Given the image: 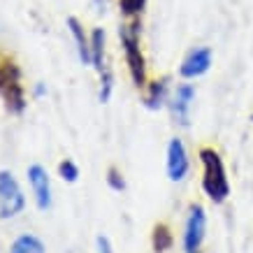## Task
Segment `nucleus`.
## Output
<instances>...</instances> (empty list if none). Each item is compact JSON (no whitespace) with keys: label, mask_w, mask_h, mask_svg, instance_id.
I'll list each match as a JSON object with an SVG mask.
<instances>
[{"label":"nucleus","mask_w":253,"mask_h":253,"mask_svg":"<svg viewBox=\"0 0 253 253\" xmlns=\"http://www.w3.org/2000/svg\"><path fill=\"white\" fill-rule=\"evenodd\" d=\"M200 161L205 168V176H202V188L209 195V200L214 202H223L230 193V184L225 176V168H223L221 156L214 149H202L200 151Z\"/></svg>","instance_id":"obj_1"},{"label":"nucleus","mask_w":253,"mask_h":253,"mask_svg":"<svg viewBox=\"0 0 253 253\" xmlns=\"http://www.w3.org/2000/svg\"><path fill=\"white\" fill-rule=\"evenodd\" d=\"M0 98L5 100L7 109L14 114H21L26 107L19 68L7 58H0Z\"/></svg>","instance_id":"obj_2"},{"label":"nucleus","mask_w":253,"mask_h":253,"mask_svg":"<svg viewBox=\"0 0 253 253\" xmlns=\"http://www.w3.org/2000/svg\"><path fill=\"white\" fill-rule=\"evenodd\" d=\"M121 44H123V54H126V63H128L132 82H135L137 88H142L146 84V65H144L142 49H139V38L135 26H121Z\"/></svg>","instance_id":"obj_3"},{"label":"nucleus","mask_w":253,"mask_h":253,"mask_svg":"<svg viewBox=\"0 0 253 253\" xmlns=\"http://www.w3.org/2000/svg\"><path fill=\"white\" fill-rule=\"evenodd\" d=\"M26 200H23V193L19 188V181L14 179L12 172L2 169L0 172V218H9V216H16L23 209Z\"/></svg>","instance_id":"obj_4"},{"label":"nucleus","mask_w":253,"mask_h":253,"mask_svg":"<svg viewBox=\"0 0 253 253\" xmlns=\"http://www.w3.org/2000/svg\"><path fill=\"white\" fill-rule=\"evenodd\" d=\"M205 228H207V218H205V209L200 205L191 207V216L186 223V232H184V246L186 253H198L202 239H205Z\"/></svg>","instance_id":"obj_5"},{"label":"nucleus","mask_w":253,"mask_h":253,"mask_svg":"<svg viewBox=\"0 0 253 253\" xmlns=\"http://www.w3.org/2000/svg\"><path fill=\"white\" fill-rule=\"evenodd\" d=\"M28 179H31L33 193L38 200L40 209H49L51 207V186H49V174L42 165H31L28 168Z\"/></svg>","instance_id":"obj_6"},{"label":"nucleus","mask_w":253,"mask_h":253,"mask_svg":"<svg viewBox=\"0 0 253 253\" xmlns=\"http://www.w3.org/2000/svg\"><path fill=\"white\" fill-rule=\"evenodd\" d=\"M211 65V49L207 46H200V49H193L191 54L186 56V61L181 63V77L186 79H195L200 75H205Z\"/></svg>","instance_id":"obj_7"},{"label":"nucleus","mask_w":253,"mask_h":253,"mask_svg":"<svg viewBox=\"0 0 253 253\" xmlns=\"http://www.w3.org/2000/svg\"><path fill=\"white\" fill-rule=\"evenodd\" d=\"M188 172V156H186L184 142L172 139L168 146V174L172 181H181Z\"/></svg>","instance_id":"obj_8"},{"label":"nucleus","mask_w":253,"mask_h":253,"mask_svg":"<svg viewBox=\"0 0 253 253\" xmlns=\"http://www.w3.org/2000/svg\"><path fill=\"white\" fill-rule=\"evenodd\" d=\"M195 98V88L191 84H181L176 86L174 93V102H172V109H174L176 121L181 126H188V112H191V102Z\"/></svg>","instance_id":"obj_9"},{"label":"nucleus","mask_w":253,"mask_h":253,"mask_svg":"<svg viewBox=\"0 0 253 253\" xmlns=\"http://www.w3.org/2000/svg\"><path fill=\"white\" fill-rule=\"evenodd\" d=\"M68 26H70V33H72V38H75V42H77V51H79V58H82V63H86V65H91V63H93L91 42L86 40L84 28H82V23H79L77 19H75V16H70V19H68Z\"/></svg>","instance_id":"obj_10"},{"label":"nucleus","mask_w":253,"mask_h":253,"mask_svg":"<svg viewBox=\"0 0 253 253\" xmlns=\"http://www.w3.org/2000/svg\"><path fill=\"white\" fill-rule=\"evenodd\" d=\"M12 253H44V244L35 235H21L12 244Z\"/></svg>","instance_id":"obj_11"},{"label":"nucleus","mask_w":253,"mask_h":253,"mask_svg":"<svg viewBox=\"0 0 253 253\" xmlns=\"http://www.w3.org/2000/svg\"><path fill=\"white\" fill-rule=\"evenodd\" d=\"M169 246H172V232H169L168 225H156V230H154V249L158 253L163 251H168Z\"/></svg>","instance_id":"obj_12"},{"label":"nucleus","mask_w":253,"mask_h":253,"mask_svg":"<svg viewBox=\"0 0 253 253\" xmlns=\"http://www.w3.org/2000/svg\"><path fill=\"white\" fill-rule=\"evenodd\" d=\"M165 88H168V82H165V79H161V82H156V84L151 86V93H149V98H146V105L151 109L163 105V100H165Z\"/></svg>","instance_id":"obj_13"},{"label":"nucleus","mask_w":253,"mask_h":253,"mask_svg":"<svg viewBox=\"0 0 253 253\" xmlns=\"http://www.w3.org/2000/svg\"><path fill=\"white\" fill-rule=\"evenodd\" d=\"M119 5H121V12L126 16H135L144 9L146 0H119Z\"/></svg>","instance_id":"obj_14"},{"label":"nucleus","mask_w":253,"mask_h":253,"mask_svg":"<svg viewBox=\"0 0 253 253\" xmlns=\"http://www.w3.org/2000/svg\"><path fill=\"white\" fill-rule=\"evenodd\" d=\"M58 172H61V176L65 179V181H70V184H72V181H77V176H79L77 165H75L72 161H68V158L58 165Z\"/></svg>","instance_id":"obj_15"},{"label":"nucleus","mask_w":253,"mask_h":253,"mask_svg":"<svg viewBox=\"0 0 253 253\" xmlns=\"http://www.w3.org/2000/svg\"><path fill=\"white\" fill-rule=\"evenodd\" d=\"M107 181H109V186H112L114 191H123V188H126V184H123V179H121V174H119V169H116V168L109 169Z\"/></svg>","instance_id":"obj_16"},{"label":"nucleus","mask_w":253,"mask_h":253,"mask_svg":"<svg viewBox=\"0 0 253 253\" xmlns=\"http://www.w3.org/2000/svg\"><path fill=\"white\" fill-rule=\"evenodd\" d=\"M98 253H114V251H112V244H109V239L102 237V235L98 237Z\"/></svg>","instance_id":"obj_17"}]
</instances>
